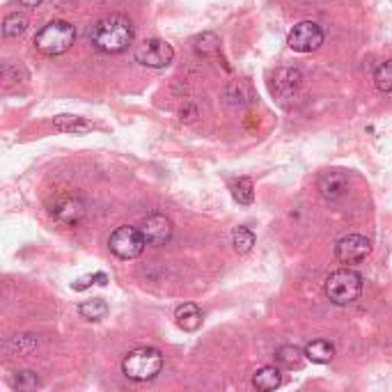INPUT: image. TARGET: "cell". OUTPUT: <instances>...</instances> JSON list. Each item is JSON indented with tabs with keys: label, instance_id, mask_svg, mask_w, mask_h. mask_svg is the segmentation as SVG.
<instances>
[{
	"label": "cell",
	"instance_id": "1",
	"mask_svg": "<svg viewBox=\"0 0 392 392\" xmlns=\"http://www.w3.org/2000/svg\"><path fill=\"white\" fill-rule=\"evenodd\" d=\"M90 41L101 53H122L133 44V25L122 14H110L96 21L90 30Z\"/></svg>",
	"mask_w": 392,
	"mask_h": 392
},
{
	"label": "cell",
	"instance_id": "2",
	"mask_svg": "<svg viewBox=\"0 0 392 392\" xmlns=\"http://www.w3.org/2000/svg\"><path fill=\"white\" fill-rule=\"evenodd\" d=\"M122 369L131 381H152L163 369V355H161L158 349L152 347L133 349V351L124 355Z\"/></svg>",
	"mask_w": 392,
	"mask_h": 392
},
{
	"label": "cell",
	"instance_id": "3",
	"mask_svg": "<svg viewBox=\"0 0 392 392\" xmlns=\"http://www.w3.org/2000/svg\"><path fill=\"white\" fill-rule=\"evenodd\" d=\"M76 41V30L67 21H51L44 25L34 37V46L39 53L44 55H62L74 46Z\"/></svg>",
	"mask_w": 392,
	"mask_h": 392
},
{
	"label": "cell",
	"instance_id": "4",
	"mask_svg": "<svg viewBox=\"0 0 392 392\" xmlns=\"http://www.w3.org/2000/svg\"><path fill=\"white\" fill-rule=\"evenodd\" d=\"M362 293V278L355 271L340 269L328 276L326 280V296L335 305H351L360 298Z\"/></svg>",
	"mask_w": 392,
	"mask_h": 392
},
{
	"label": "cell",
	"instance_id": "5",
	"mask_svg": "<svg viewBox=\"0 0 392 392\" xmlns=\"http://www.w3.org/2000/svg\"><path fill=\"white\" fill-rule=\"evenodd\" d=\"M147 246L145 241V234L143 229H136V227H117L113 234H110V241H108V248L110 253L120 260H136V257L143 255V250Z\"/></svg>",
	"mask_w": 392,
	"mask_h": 392
},
{
	"label": "cell",
	"instance_id": "6",
	"mask_svg": "<svg viewBox=\"0 0 392 392\" xmlns=\"http://www.w3.org/2000/svg\"><path fill=\"white\" fill-rule=\"evenodd\" d=\"M136 60L143 67L149 69H165L172 65L174 48L163 39H145L136 46Z\"/></svg>",
	"mask_w": 392,
	"mask_h": 392
},
{
	"label": "cell",
	"instance_id": "7",
	"mask_svg": "<svg viewBox=\"0 0 392 392\" xmlns=\"http://www.w3.org/2000/svg\"><path fill=\"white\" fill-rule=\"evenodd\" d=\"M287 44L296 53H312L324 44V30H321V25L314 23V21H300L289 32Z\"/></svg>",
	"mask_w": 392,
	"mask_h": 392
},
{
	"label": "cell",
	"instance_id": "8",
	"mask_svg": "<svg viewBox=\"0 0 392 392\" xmlns=\"http://www.w3.org/2000/svg\"><path fill=\"white\" fill-rule=\"evenodd\" d=\"M369 253H372V243H369L367 236H362V234H349L344 239H340L338 246H335V257H338V262L344 266L365 262Z\"/></svg>",
	"mask_w": 392,
	"mask_h": 392
},
{
	"label": "cell",
	"instance_id": "9",
	"mask_svg": "<svg viewBox=\"0 0 392 392\" xmlns=\"http://www.w3.org/2000/svg\"><path fill=\"white\" fill-rule=\"evenodd\" d=\"M143 234L147 246L161 248L172 239V220L163 214H154L143 223Z\"/></svg>",
	"mask_w": 392,
	"mask_h": 392
},
{
	"label": "cell",
	"instance_id": "10",
	"mask_svg": "<svg viewBox=\"0 0 392 392\" xmlns=\"http://www.w3.org/2000/svg\"><path fill=\"white\" fill-rule=\"evenodd\" d=\"M53 220L62 227H74L85 218V205L79 198H62L51 209Z\"/></svg>",
	"mask_w": 392,
	"mask_h": 392
},
{
	"label": "cell",
	"instance_id": "11",
	"mask_svg": "<svg viewBox=\"0 0 392 392\" xmlns=\"http://www.w3.org/2000/svg\"><path fill=\"white\" fill-rule=\"evenodd\" d=\"M317 186H319V193L324 195L326 200H340L344 198L347 191H349V174L344 170H326L319 174L317 179Z\"/></svg>",
	"mask_w": 392,
	"mask_h": 392
},
{
	"label": "cell",
	"instance_id": "12",
	"mask_svg": "<svg viewBox=\"0 0 392 392\" xmlns=\"http://www.w3.org/2000/svg\"><path fill=\"white\" fill-rule=\"evenodd\" d=\"M300 81H303V76L296 69H280L273 76V92L280 96H289L300 87Z\"/></svg>",
	"mask_w": 392,
	"mask_h": 392
},
{
	"label": "cell",
	"instance_id": "13",
	"mask_svg": "<svg viewBox=\"0 0 392 392\" xmlns=\"http://www.w3.org/2000/svg\"><path fill=\"white\" fill-rule=\"evenodd\" d=\"M174 319H177V326L186 333H195L202 326V310L195 303H184L177 307L174 312Z\"/></svg>",
	"mask_w": 392,
	"mask_h": 392
},
{
	"label": "cell",
	"instance_id": "14",
	"mask_svg": "<svg viewBox=\"0 0 392 392\" xmlns=\"http://www.w3.org/2000/svg\"><path fill=\"white\" fill-rule=\"evenodd\" d=\"M53 127L62 131V133H74V136H81V133H87L94 129V124L85 120V117L79 115H58L53 120Z\"/></svg>",
	"mask_w": 392,
	"mask_h": 392
},
{
	"label": "cell",
	"instance_id": "15",
	"mask_svg": "<svg viewBox=\"0 0 392 392\" xmlns=\"http://www.w3.org/2000/svg\"><path fill=\"white\" fill-rule=\"evenodd\" d=\"M305 358L317 365H326L335 358V347L328 340H314L305 347Z\"/></svg>",
	"mask_w": 392,
	"mask_h": 392
},
{
	"label": "cell",
	"instance_id": "16",
	"mask_svg": "<svg viewBox=\"0 0 392 392\" xmlns=\"http://www.w3.org/2000/svg\"><path fill=\"white\" fill-rule=\"evenodd\" d=\"M280 383H282V374H280L278 367H262L257 369L255 376H253V386L262 392H269V390H276Z\"/></svg>",
	"mask_w": 392,
	"mask_h": 392
},
{
	"label": "cell",
	"instance_id": "17",
	"mask_svg": "<svg viewBox=\"0 0 392 392\" xmlns=\"http://www.w3.org/2000/svg\"><path fill=\"white\" fill-rule=\"evenodd\" d=\"M79 314L87 321H101L108 314V303L103 298H92L79 305Z\"/></svg>",
	"mask_w": 392,
	"mask_h": 392
},
{
	"label": "cell",
	"instance_id": "18",
	"mask_svg": "<svg viewBox=\"0 0 392 392\" xmlns=\"http://www.w3.org/2000/svg\"><path fill=\"white\" fill-rule=\"evenodd\" d=\"M220 51V39L214 32H202L200 37H195V53L202 58H212Z\"/></svg>",
	"mask_w": 392,
	"mask_h": 392
},
{
	"label": "cell",
	"instance_id": "19",
	"mask_svg": "<svg viewBox=\"0 0 392 392\" xmlns=\"http://www.w3.org/2000/svg\"><path fill=\"white\" fill-rule=\"evenodd\" d=\"M232 198L239 202V205H243V207L253 205V200H255L253 181H250L248 177H241V179L232 181Z\"/></svg>",
	"mask_w": 392,
	"mask_h": 392
},
{
	"label": "cell",
	"instance_id": "20",
	"mask_svg": "<svg viewBox=\"0 0 392 392\" xmlns=\"http://www.w3.org/2000/svg\"><path fill=\"white\" fill-rule=\"evenodd\" d=\"M303 355H305V351H300L298 347L287 344V347H280L278 351H276V360L282 367L293 369V367H300V362H303Z\"/></svg>",
	"mask_w": 392,
	"mask_h": 392
},
{
	"label": "cell",
	"instance_id": "21",
	"mask_svg": "<svg viewBox=\"0 0 392 392\" xmlns=\"http://www.w3.org/2000/svg\"><path fill=\"white\" fill-rule=\"evenodd\" d=\"M232 246L234 250L239 255H246L253 250L255 246V234H253V229H248V227H236L234 232H232Z\"/></svg>",
	"mask_w": 392,
	"mask_h": 392
},
{
	"label": "cell",
	"instance_id": "22",
	"mask_svg": "<svg viewBox=\"0 0 392 392\" xmlns=\"http://www.w3.org/2000/svg\"><path fill=\"white\" fill-rule=\"evenodd\" d=\"M14 388L21 390V392H32V390H39L41 388V379L37 372H32V369H25V372H17L14 376Z\"/></svg>",
	"mask_w": 392,
	"mask_h": 392
},
{
	"label": "cell",
	"instance_id": "23",
	"mask_svg": "<svg viewBox=\"0 0 392 392\" xmlns=\"http://www.w3.org/2000/svg\"><path fill=\"white\" fill-rule=\"evenodd\" d=\"M28 30V19L23 14H10L3 21V34L5 37H21Z\"/></svg>",
	"mask_w": 392,
	"mask_h": 392
},
{
	"label": "cell",
	"instance_id": "24",
	"mask_svg": "<svg viewBox=\"0 0 392 392\" xmlns=\"http://www.w3.org/2000/svg\"><path fill=\"white\" fill-rule=\"evenodd\" d=\"M374 83H376V87H379L381 92L392 94V60H386L383 65L376 67Z\"/></svg>",
	"mask_w": 392,
	"mask_h": 392
},
{
	"label": "cell",
	"instance_id": "25",
	"mask_svg": "<svg viewBox=\"0 0 392 392\" xmlns=\"http://www.w3.org/2000/svg\"><path fill=\"white\" fill-rule=\"evenodd\" d=\"M92 285H108V276L106 273H94V276H83L79 278L76 282H72V289L74 291H83V289H87V287H92Z\"/></svg>",
	"mask_w": 392,
	"mask_h": 392
},
{
	"label": "cell",
	"instance_id": "26",
	"mask_svg": "<svg viewBox=\"0 0 392 392\" xmlns=\"http://www.w3.org/2000/svg\"><path fill=\"white\" fill-rule=\"evenodd\" d=\"M19 3L23 5V7H30V10H32V7H39L41 3H44V0H19Z\"/></svg>",
	"mask_w": 392,
	"mask_h": 392
}]
</instances>
